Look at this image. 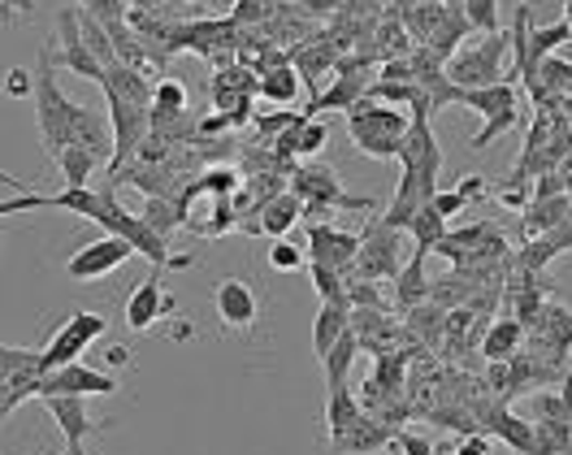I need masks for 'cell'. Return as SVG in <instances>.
<instances>
[{
  "label": "cell",
  "mask_w": 572,
  "mask_h": 455,
  "mask_svg": "<svg viewBox=\"0 0 572 455\" xmlns=\"http://www.w3.org/2000/svg\"><path fill=\"white\" fill-rule=\"evenodd\" d=\"M52 66H57V57H52V48H43L40 61H36V96H31V105H36V126H40L43 152L57 161L75 144V130H70V122H75V100L57 87Z\"/></svg>",
  "instance_id": "1"
},
{
  "label": "cell",
  "mask_w": 572,
  "mask_h": 455,
  "mask_svg": "<svg viewBox=\"0 0 572 455\" xmlns=\"http://www.w3.org/2000/svg\"><path fill=\"white\" fill-rule=\"evenodd\" d=\"M408 130H412L408 113H400V109H391V105H377V100H368V96L347 113V135H352V144H356L365 157H377V161H400Z\"/></svg>",
  "instance_id": "2"
},
{
  "label": "cell",
  "mask_w": 572,
  "mask_h": 455,
  "mask_svg": "<svg viewBox=\"0 0 572 455\" xmlns=\"http://www.w3.org/2000/svg\"><path fill=\"white\" fill-rule=\"evenodd\" d=\"M96 226L105 230V235H118V239H126L130 248L139 251L144 260H152L157 269H165V265H174V269H187L191 260L187 256H169V239H161L139 212H130V208L118 205V196H114V182L105 187V208H100V217H96Z\"/></svg>",
  "instance_id": "3"
},
{
  "label": "cell",
  "mask_w": 572,
  "mask_h": 455,
  "mask_svg": "<svg viewBox=\"0 0 572 455\" xmlns=\"http://www.w3.org/2000/svg\"><path fill=\"white\" fill-rule=\"evenodd\" d=\"M512 48V31H499V36H486L482 43H469L460 48L447 61V79L460 91H477V87H494V83H516L512 70H503V57Z\"/></svg>",
  "instance_id": "4"
},
{
  "label": "cell",
  "mask_w": 572,
  "mask_h": 455,
  "mask_svg": "<svg viewBox=\"0 0 572 455\" xmlns=\"http://www.w3.org/2000/svg\"><path fill=\"white\" fill-rule=\"evenodd\" d=\"M404 235L408 230H395V226H386L382 217L373 221L365 230V248L356 256V278H365V283H386V278H400L404 274Z\"/></svg>",
  "instance_id": "5"
},
{
  "label": "cell",
  "mask_w": 572,
  "mask_h": 455,
  "mask_svg": "<svg viewBox=\"0 0 572 455\" xmlns=\"http://www.w3.org/2000/svg\"><path fill=\"white\" fill-rule=\"evenodd\" d=\"M109 330V322H105V313H91V308H82L75 317H66V326L48 338V347H43V373L52 369H66V365H79V356L96 343V338H105Z\"/></svg>",
  "instance_id": "6"
},
{
  "label": "cell",
  "mask_w": 572,
  "mask_h": 455,
  "mask_svg": "<svg viewBox=\"0 0 572 455\" xmlns=\"http://www.w3.org/2000/svg\"><path fill=\"white\" fill-rule=\"evenodd\" d=\"M130 256H139V251L130 248L126 239H118V235H100L96 244H87V248H79L70 260H66V278H70V283H100L105 274H114V269L126 265Z\"/></svg>",
  "instance_id": "7"
},
{
  "label": "cell",
  "mask_w": 572,
  "mask_h": 455,
  "mask_svg": "<svg viewBox=\"0 0 572 455\" xmlns=\"http://www.w3.org/2000/svg\"><path fill=\"white\" fill-rule=\"evenodd\" d=\"M290 191L304 200L308 212H329V208H373V200L347 196L329 169H313V166L295 169V174H290Z\"/></svg>",
  "instance_id": "8"
},
{
  "label": "cell",
  "mask_w": 572,
  "mask_h": 455,
  "mask_svg": "<svg viewBox=\"0 0 572 455\" xmlns=\"http://www.w3.org/2000/svg\"><path fill=\"white\" fill-rule=\"evenodd\" d=\"M27 208H61V212H75L96 221L100 208H105V191H91V187H61L57 196H40V191H22V196H9L0 212L13 217V212H27Z\"/></svg>",
  "instance_id": "9"
},
{
  "label": "cell",
  "mask_w": 572,
  "mask_h": 455,
  "mask_svg": "<svg viewBox=\"0 0 572 455\" xmlns=\"http://www.w3.org/2000/svg\"><path fill=\"white\" fill-rule=\"evenodd\" d=\"M118 390H122V382L114 373L87 369V365H66V369L43 373L40 399H48V395H82V399H91V395H118Z\"/></svg>",
  "instance_id": "10"
},
{
  "label": "cell",
  "mask_w": 572,
  "mask_h": 455,
  "mask_svg": "<svg viewBox=\"0 0 572 455\" xmlns=\"http://www.w3.org/2000/svg\"><path fill=\"white\" fill-rule=\"evenodd\" d=\"M361 248H365V235H347V230H338L329 221L308 226V260L313 265H329V269L347 274V265H356Z\"/></svg>",
  "instance_id": "11"
},
{
  "label": "cell",
  "mask_w": 572,
  "mask_h": 455,
  "mask_svg": "<svg viewBox=\"0 0 572 455\" xmlns=\"http://www.w3.org/2000/svg\"><path fill=\"white\" fill-rule=\"evenodd\" d=\"M213 304H217V317H221L226 330H252L256 317H260V299L244 278H226L213 295Z\"/></svg>",
  "instance_id": "12"
},
{
  "label": "cell",
  "mask_w": 572,
  "mask_h": 455,
  "mask_svg": "<svg viewBox=\"0 0 572 455\" xmlns=\"http://www.w3.org/2000/svg\"><path fill=\"white\" fill-rule=\"evenodd\" d=\"M43 408L57 421V429L66 434V452H82V443L96 434V421L87 413V399L82 395H48Z\"/></svg>",
  "instance_id": "13"
},
{
  "label": "cell",
  "mask_w": 572,
  "mask_h": 455,
  "mask_svg": "<svg viewBox=\"0 0 572 455\" xmlns=\"http://www.w3.org/2000/svg\"><path fill=\"white\" fill-rule=\"evenodd\" d=\"M165 308H174V299L161 290V274H148L139 287L130 290V299H126V326L135 334L152 330L165 317Z\"/></svg>",
  "instance_id": "14"
},
{
  "label": "cell",
  "mask_w": 572,
  "mask_h": 455,
  "mask_svg": "<svg viewBox=\"0 0 572 455\" xmlns=\"http://www.w3.org/2000/svg\"><path fill=\"white\" fill-rule=\"evenodd\" d=\"M482 421H486V429H491L494 438L507 443L516 455H538V421H525V416L507 413V404H494Z\"/></svg>",
  "instance_id": "15"
},
{
  "label": "cell",
  "mask_w": 572,
  "mask_h": 455,
  "mask_svg": "<svg viewBox=\"0 0 572 455\" xmlns=\"http://www.w3.org/2000/svg\"><path fill=\"white\" fill-rule=\"evenodd\" d=\"M525 338H530V330L516 322V317H499L494 326H486V334H482V356L491 360V365H503V360H516L521 352H525Z\"/></svg>",
  "instance_id": "16"
},
{
  "label": "cell",
  "mask_w": 572,
  "mask_h": 455,
  "mask_svg": "<svg viewBox=\"0 0 572 455\" xmlns=\"http://www.w3.org/2000/svg\"><path fill=\"white\" fill-rule=\"evenodd\" d=\"M395 443V429L386 425V421H373V416H361L338 443H334V452L338 455H373V452H382V447H391Z\"/></svg>",
  "instance_id": "17"
},
{
  "label": "cell",
  "mask_w": 572,
  "mask_h": 455,
  "mask_svg": "<svg viewBox=\"0 0 572 455\" xmlns=\"http://www.w3.org/2000/svg\"><path fill=\"white\" fill-rule=\"evenodd\" d=\"M347 330H352V304H322L313 317V356L326 360Z\"/></svg>",
  "instance_id": "18"
},
{
  "label": "cell",
  "mask_w": 572,
  "mask_h": 455,
  "mask_svg": "<svg viewBox=\"0 0 572 455\" xmlns=\"http://www.w3.org/2000/svg\"><path fill=\"white\" fill-rule=\"evenodd\" d=\"M572 217V196H546V200H533L521 217V230L530 239H542V235H555L564 221Z\"/></svg>",
  "instance_id": "19"
},
{
  "label": "cell",
  "mask_w": 572,
  "mask_h": 455,
  "mask_svg": "<svg viewBox=\"0 0 572 455\" xmlns=\"http://www.w3.org/2000/svg\"><path fill=\"white\" fill-rule=\"evenodd\" d=\"M299 212H308V208H304V200L286 187V191H278L274 200H265V205H260V235H269V239H286V230L299 221Z\"/></svg>",
  "instance_id": "20"
},
{
  "label": "cell",
  "mask_w": 572,
  "mask_h": 455,
  "mask_svg": "<svg viewBox=\"0 0 572 455\" xmlns=\"http://www.w3.org/2000/svg\"><path fill=\"white\" fill-rule=\"evenodd\" d=\"M521 96H516V83H494V87H477V91H460V109H473L482 113L486 122L499 118L503 109H516Z\"/></svg>",
  "instance_id": "21"
},
{
  "label": "cell",
  "mask_w": 572,
  "mask_h": 455,
  "mask_svg": "<svg viewBox=\"0 0 572 455\" xmlns=\"http://www.w3.org/2000/svg\"><path fill=\"white\" fill-rule=\"evenodd\" d=\"M395 295H400V308H421L434 299V283L425 278V251H412V260L404 265V274L395 278Z\"/></svg>",
  "instance_id": "22"
},
{
  "label": "cell",
  "mask_w": 572,
  "mask_h": 455,
  "mask_svg": "<svg viewBox=\"0 0 572 455\" xmlns=\"http://www.w3.org/2000/svg\"><path fill=\"white\" fill-rule=\"evenodd\" d=\"M365 416V404L343 386V390H329V399H326V429H329V447L356 425Z\"/></svg>",
  "instance_id": "23"
},
{
  "label": "cell",
  "mask_w": 572,
  "mask_h": 455,
  "mask_svg": "<svg viewBox=\"0 0 572 455\" xmlns=\"http://www.w3.org/2000/svg\"><path fill=\"white\" fill-rule=\"evenodd\" d=\"M299 91H304V75H299L295 66H274V70L260 75V91H256V96H265V100H274V105H295Z\"/></svg>",
  "instance_id": "24"
},
{
  "label": "cell",
  "mask_w": 572,
  "mask_h": 455,
  "mask_svg": "<svg viewBox=\"0 0 572 455\" xmlns=\"http://www.w3.org/2000/svg\"><path fill=\"white\" fill-rule=\"evenodd\" d=\"M447 235H451V230H447V217H443V212H438L434 205L421 208V212L412 217V226H408V239L416 244V251H425V256L438 248V244H443Z\"/></svg>",
  "instance_id": "25"
},
{
  "label": "cell",
  "mask_w": 572,
  "mask_h": 455,
  "mask_svg": "<svg viewBox=\"0 0 572 455\" xmlns=\"http://www.w3.org/2000/svg\"><path fill=\"white\" fill-rule=\"evenodd\" d=\"M530 4H516V27H512V57H516V66H512V75L521 79V83H533L538 75H533V61H530Z\"/></svg>",
  "instance_id": "26"
},
{
  "label": "cell",
  "mask_w": 572,
  "mask_h": 455,
  "mask_svg": "<svg viewBox=\"0 0 572 455\" xmlns=\"http://www.w3.org/2000/svg\"><path fill=\"white\" fill-rule=\"evenodd\" d=\"M361 356V338H356V330H347L338 343H334V352H329L326 360V382H329V390H343L347 386V369H352V360Z\"/></svg>",
  "instance_id": "27"
},
{
  "label": "cell",
  "mask_w": 572,
  "mask_h": 455,
  "mask_svg": "<svg viewBox=\"0 0 572 455\" xmlns=\"http://www.w3.org/2000/svg\"><path fill=\"white\" fill-rule=\"evenodd\" d=\"M139 217H144V221H148V226H152L161 239H174V235H178V230L191 221V217H187V208L178 205V200H148Z\"/></svg>",
  "instance_id": "28"
},
{
  "label": "cell",
  "mask_w": 572,
  "mask_h": 455,
  "mask_svg": "<svg viewBox=\"0 0 572 455\" xmlns=\"http://www.w3.org/2000/svg\"><path fill=\"white\" fill-rule=\"evenodd\" d=\"M96 166H100V157L79 148V144H70V148L57 157V169H61V182H66V187H87V178L96 174Z\"/></svg>",
  "instance_id": "29"
},
{
  "label": "cell",
  "mask_w": 572,
  "mask_h": 455,
  "mask_svg": "<svg viewBox=\"0 0 572 455\" xmlns=\"http://www.w3.org/2000/svg\"><path fill=\"white\" fill-rule=\"evenodd\" d=\"M57 66H61V70H70V75H79V79L105 83V66H100V57H96L87 43H70V48H61Z\"/></svg>",
  "instance_id": "30"
},
{
  "label": "cell",
  "mask_w": 572,
  "mask_h": 455,
  "mask_svg": "<svg viewBox=\"0 0 572 455\" xmlns=\"http://www.w3.org/2000/svg\"><path fill=\"white\" fill-rule=\"evenodd\" d=\"M564 40H572V27L564 22V18H560V22H551V27H538V31H533V40H530L533 75L542 70V61H546V57H555V48H560Z\"/></svg>",
  "instance_id": "31"
},
{
  "label": "cell",
  "mask_w": 572,
  "mask_h": 455,
  "mask_svg": "<svg viewBox=\"0 0 572 455\" xmlns=\"http://www.w3.org/2000/svg\"><path fill=\"white\" fill-rule=\"evenodd\" d=\"M308 274H313V287L322 295V304H352V299H347V274H343V269H329V265H313V260H308Z\"/></svg>",
  "instance_id": "32"
},
{
  "label": "cell",
  "mask_w": 572,
  "mask_h": 455,
  "mask_svg": "<svg viewBox=\"0 0 572 455\" xmlns=\"http://www.w3.org/2000/svg\"><path fill=\"white\" fill-rule=\"evenodd\" d=\"M22 373H43V347H0V382Z\"/></svg>",
  "instance_id": "33"
},
{
  "label": "cell",
  "mask_w": 572,
  "mask_h": 455,
  "mask_svg": "<svg viewBox=\"0 0 572 455\" xmlns=\"http://www.w3.org/2000/svg\"><path fill=\"white\" fill-rule=\"evenodd\" d=\"M152 113H157V118H178V113H187V87L178 83V79H157Z\"/></svg>",
  "instance_id": "34"
},
{
  "label": "cell",
  "mask_w": 572,
  "mask_h": 455,
  "mask_svg": "<svg viewBox=\"0 0 572 455\" xmlns=\"http://www.w3.org/2000/svg\"><path fill=\"white\" fill-rule=\"evenodd\" d=\"M538 83L546 87V96H555V100L572 96V61H564V57H546L542 70H538Z\"/></svg>",
  "instance_id": "35"
},
{
  "label": "cell",
  "mask_w": 572,
  "mask_h": 455,
  "mask_svg": "<svg viewBox=\"0 0 572 455\" xmlns=\"http://www.w3.org/2000/svg\"><path fill=\"white\" fill-rule=\"evenodd\" d=\"M299 118H304V113H290V109H274V113H269V109H260L252 122H256V135H260V139H274V144H278V139H283L286 130L299 122Z\"/></svg>",
  "instance_id": "36"
},
{
  "label": "cell",
  "mask_w": 572,
  "mask_h": 455,
  "mask_svg": "<svg viewBox=\"0 0 572 455\" xmlns=\"http://www.w3.org/2000/svg\"><path fill=\"white\" fill-rule=\"evenodd\" d=\"M516 118H521V105H516V109H503L499 118H491V122H486V126H482V130H477V135H473V139H469V148H473V152H482V148H491L494 139H499V135H507V130L516 126Z\"/></svg>",
  "instance_id": "37"
},
{
  "label": "cell",
  "mask_w": 572,
  "mask_h": 455,
  "mask_svg": "<svg viewBox=\"0 0 572 455\" xmlns=\"http://www.w3.org/2000/svg\"><path fill=\"white\" fill-rule=\"evenodd\" d=\"M82 13H91L100 27H118V22H130V4L126 0H79Z\"/></svg>",
  "instance_id": "38"
},
{
  "label": "cell",
  "mask_w": 572,
  "mask_h": 455,
  "mask_svg": "<svg viewBox=\"0 0 572 455\" xmlns=\"http://www.w3.org/2000/svg\"><path fill=\"white\" fill-rule=\"evenodd\" d=\"M269 269H278V274L304 269V248H295L290 239H274V244H269Z\"/></svg>",
  "instance_id": "39"
},
{
  "label": "cell",
  "mask_w": 572,
  "mask_h": 455,
  "mask_svg": "<svg viewBox=\"0 0 572 455\" xmlns=\"http://www.w3.org/2000/svg\"><path fill=\"white\" fill-rule=\"evenodd\" d=\"M200 191H205V196H217V200H230V196L239 191V174H235V169H208L205 178H200Z\"/></svg>",
  "instance_id": "40"
},
{
  "label": "cell",
  "mask_w": 572,
  "mask_h": 455,
  "mask_svg": "<svg viewBox=\"0 0 572 455\" xmlns=\"http://www.w3.org/2000/svg\"><path fill=\"white\" fill-rule=\"evenodd\" d=\"M391 447H400L404 455H438V443H430L425 434H412V429H395Z\"/></svg>",
  "instance_id": "41"
},
{
  "label": "cell",
  "mask_w": 572,
  "mask_h": 455,
  "mask_svg": "<svg viewBox=\"0 0 572 455\" xmlns=\"http://www.w3.org/2000/svg\"><path fill=\"white\" fill-rule=\"evenodd\" d=\"M455 191L464 196V205H477V200H486V196H491V187H486V178H482V174H464V178L455 182Z\"/></svg>",
  "instance_id": "42"
},
{
  "label": "cell",
  "mask_w": 572,
  "mask_h": 455,
  "mask_svg": "<svg viewBox=\"0 0 572 455\" xmlns=\"http://www.w3.org/2000/svg\"><path fill=\"white\" fill-rule=\"evenodd\" d=\"M4 91H9V96H36V75H31V70H9Z\"/></svg>",
  "instance_id": "43"
},
{
  "label": "cell",
  "mask_w": 572,
  "mask_h": 455,
  "mask_svg": "<svg viewBox=\"0 0 572 455\" xmlns=\"http://www.w3.org/2000/svg\"><path fill=\"white\" fill-rule=\"evenodd\" d=\"M430 205L438 208V212H443V217H447V221H451V217H455V212H464V208H469V205H464V196H460V191H455V187H451V191H438V196H434V200H430Z\"/></svg>",
  "instance_id": "44"
},
{
  "label": "cell",
  "mask_w": 572,
  "mask_h": 455,
  "mask_svg": "<svg viewBox=\"0 0 572 455\" xmlns=\"http://www.w3.org/2000/svg\"><path fill=\"white\" fill-rule=\"evenodd\" d=\"M455 447H460V455H491L494 452V438L477 429V434H469V438H464V443H455Z\"/></svg>",
  "instance_id": "45"
},
{
  "label": "cell",
  "mask_w": 572,
  "mask_h": 455,
  "mask_svg": "<svg viewBox=\"0 0 572 455\" xmlns=\"http://www.w3.org/2000/svg\"><path fill=\"white\" fill-rule=\"evenodd\" d=\"M560 399H564V408H569L572 416V369L564 373V382H560Z\"/></svg>",
  "instance_id": "46"
},
{
  "label": "cell",
  "mask_w": 572,
  "mask_h": 455,
  "mask_svg": "<svg viewBox=\"0 0 572 455\" xmlns=\"http://www.w3.org/2000/svg\"><path fill=\"white\" fill-rule=\"evenodd\" d=\"M130 360V352L126 347H109V365H126Z\"/></svg>",
  "instance_id": "47"
},
{
  "label": "cell",
  "mask_w": 572,
  "mask_h": 455,
  "mask_svg": "<svg viewBox=\"0 0 572 455\" xmlns=\"http://www.w3.org/2000/svg\"><path fill=\"white\" fill-rule=\"evenodd\" d=\"M438 455H460V447H447V443H438Z\"/></svg>",
  "instance_id": "48"
},
{
  "label": "cell",
  "mask_w": 572,
  "mask_h": 455,
  "mask_svg": "<svg viewBox=\"0 0 572 455\" xmlns=\"http://www.w3.org/2000/svg\"><path fill=\"white\" fill-rule=\"evenodd\" d=\"M564 22L572 27V0H564Z\"/></svg>",
  "instance_id": "49"
},
{
  "label": "cell",
  "mask_w": 572,
  "mask_h": 455,
  "mask_svg": "<svg viewBox=\"0 0 572 455\" xmlns=\"http://www.w3.org/2000/svg\"><path fill=\"white\" fill-rule=\"evenodd\" d=\"M18 4H22V0H4V13H13V9H18Z\"/></svg>",
  "instance_id": "50"
},
{
  "label": "cell",
  "mask_w": 572,
  "mask_h": 455,
  "mask_svg": "<svg viewBox=\"0 0 572 455\" xmlns=\"http://www.w3.org/2000/svg\"><path fill=\"white\" fill-rule=\"evenodd\" d=\"M152 9H157V13H161V9H165V0H152Z\"/></svg>",
  "instance_id": "51"
}]
</instances>
